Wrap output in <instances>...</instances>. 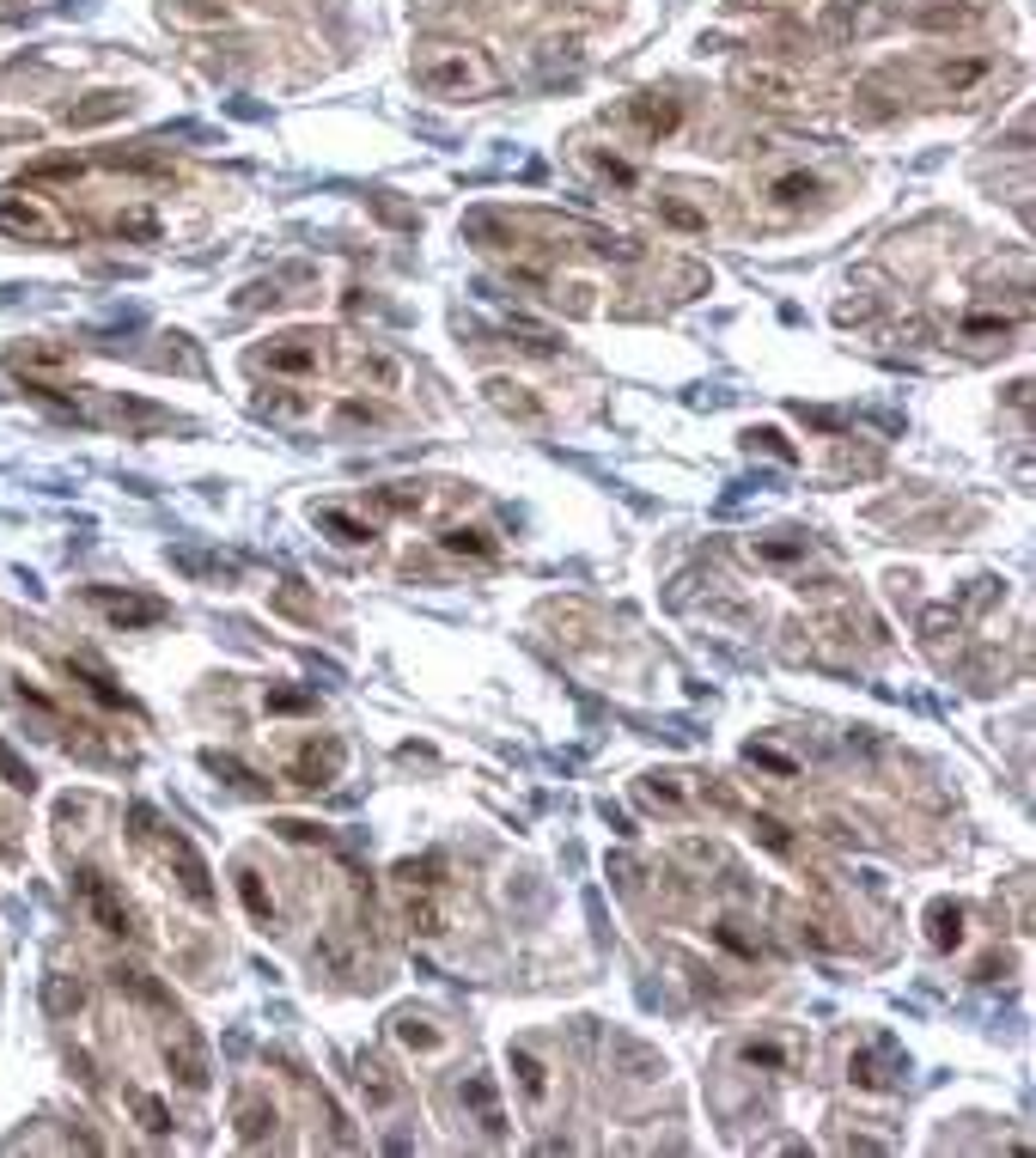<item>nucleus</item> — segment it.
I'll return each mask as SVG.
<instances>
[{"mask_svg": "<svg viewBox=\"0 0 1036 1158\" xmlns=\"http://www.w3.org/2000/svg\"><path fill=\"white\" fill-rule=\"evenodd\" d=\"M415 85L433 92V98H488L494 85H500V68H494L482 50H427L415 62Z\"/></svg>", "mask_w": 1036, "mask_h": 1158, "instance_id": "f257e3e1", "label": "nucleus"}, {"mask_svg": "<svg viewBox=\"0 0 1036 1158\" xmlns=\"http://www.w3.org/2000/svg\"><path fill=\"white\" fill-rule=\"evenodd\" d=\"M135 835H140V841H153L165 866H177V885H184V897H189V903H196V908H207V903H214V885H207V866H202V853L189 848V841H184L177 830H165V823H159L153 811H147V805H135Z\"/></svg>", "mask_w": 1036, "mask_h": 1158, "instance_id": "f03ea898", "label": "nucleus"}, {"mask_svg": "<svg viewBox=\"0 0 1036 1158\" xmlns=\"http://www.w3.org/2000/svg\"><path fill=\"white\" fill-rule=\"evenodd\" d=\"M263 366H269L274 378H311L323 366V336H311V329L274 336L269 348H263Z\"/></svg>", "mask_w": 1036, "mask_h": 1158, "instance_id": "7ed1b4c3", "label": "nucleus"}, {"mask_svg": "<svg viewBox=\"0 0 1036 1158\" xmlns=\"http://www.w3.org/2000/svg\"><path fill=\"white\" fill-rule=\"evenodd\" d=\"M73 890H80V903L92 908V920H98L104 933H135V915H129V903H122L117 890H110V878L104 872H73Z\"/></svg>", "mask_w": 1036, "mask_h": 1158, "instance_id": "20e7f679", "label": "nucleus"}, {"mask_svg": "<svg viewBox=\"0 0 1036 1158\" xmlns=\"http://www.w3.org/2000/svg\"><path fill=\"white\" fill-rule=\"evenodd\" d=\"M902 1074H909V1061L897 1055V1042H872V1049H853L848 1061V1079L860 1091H897Z\"/></svg>", "mask_w": 1036, "mask_h": 1158, "instance_id": "39448f33", "label": "nucleus"}, {"mask_svg": "<svg viewBox=\"0 0 1036 1158\" xmlns=\"http://www.w3.org/2000/svg\"><path fill=\"white\" fill-rule=\"evenodd\" d=\"M622 117H629V129L641 140H671L683 129V104L671 98V92H641V98H629Z\"/></svg>", "mask_w": 1036, "mask_h": 1158, "instance_id": "423d86ee", "label": "nucleus"}, {"mask_svg": "<svg viewBox=\"0 0 1036 1158\" xmlns=\"http://www.w3.org/2000/svg\"><path fill=\"white\" fill-rule=\"evenodd\" d=\"M738 92H750L756 104H805V80L793 68H775V62L738 68Z\"/></svg>", "mask_w": 1036, "mask_h": 1158, "instance_id": "0eeeda50", "label": "nucleus"}, {"mask_svg": "<svg viewBox=\"0 0 1036 1158\" xmlns=\"http://www.w3.org/2000/svg\"><path fill=\"white\" fill-rule=\"evenodd\" d=\"M165 1067L184 1091H207V1049L189 1037L177 1019H171V1031H165Z\"/></svg>", "mask_w": 1036, "mask_h": 1158, "instance_id": "6e6552de", "label": "nucleus"}, {"mask_svg": "<svg viewBox=\"0 0 1036 1158\" xmlns=\"http://www.w3.org/2000/svg\"><path fill=\"white\" fill-rule=\"evenodd\" d=\"M0 232H6V239H31V244H55L62 239V220H55L50 207L6 196V202H0Z\"/></svg>", "mask_w": 1036, "mask_h": 1158, "instance_id": "1a4fd4ad", "label": "nucleus"}, {"mask_svg": "<svg viewBox=\"0 0 1036 1158\" xmlns=\"http://www.w3.org/2000/svg\"><path fill=\"white\" fill-rule=\"evenodd\" d=\"M92 604L104 610L110 629H153L165 622V604L159 597H129V592H92Z\"/></svg>", "mask_w": 1036, "mask_h": 1158, "instance_id": "9d476101", "label": "nucleus"}, {"mask_svg": "<svg viewBox=\"0 0 1036 1158\" xmlns=\"http://www.w3.org/2000/svg\"><path fill=\"white\" fill-rule=\"evenodd\" d=\"M982 18H987L982 0H920V6H915L920 31H976Z\"/></svg>", "mask_w": 1036, "mask_h": 1158, "instance_id": "9b49d317", "label": "nucleus"}, {"mask_svg": "<svg viewBox=\"0 0 1036 1158\" xmlns=\"http://www.w3.org/2000/svg\"><path fill=\"white\" fill-rule=\"evenodd\" d=\"M463 1104H470V1116H476V1128L488 1141H507V1109H500V1091H494L488 1074L463 1079Z\"/></svg>", "mask_w": 1036, "mask_h": 1158, "instance_id": "f8f14e48", "label": "nucleus"}, {"mask_svg": "<svg viewBox=\"0 0 1036 1158\" xmlns=\"http://www.w3.org/2000/svg\"><path fill=\"white\" fill-rule=\"evenodd\" d=\"M512 1079H519V1091H525L530 1109H549V1098H555V1074H549V1061L537 1055V1049H512Z\"/></svg>", "mask_w": 1036, "mask_h": 1158, "instance_id": "ddd939ff", "label": "nucleus"}, {"mask_svg": "<svg viewBox=\"0 0 1036 1158\" xmlns=\"http://www.w3.org/2000/svg\"><path fill=\"white\" fill-rule=\"evenodd\" d=\"M763 196L781 207V214H798V207H811L817 196H823V177H817V171H781V177H768Z\"/></svg>", "mask_w": 1036, "mask_h": 1158, "instance_id": "4468645a", "label": "nucleus"}, {"mask_svg": "<svg viewBox=\"0 0 1036 1158\" xmlns=\"http://www.w3.org/2000/svg\"><path fill=\"white\" fill-rule=\"evenodd\" d=\"M354 1086H360V1098H366V1109H391L396 1098H403V1079L385 1067L378 1055H360V1067H354Z\"/></svg>", "mask_w": 1036, "mask_h": 1158, "instance_id": "2eb2a0df", "label": "nucleus"}, {"mask_svg": "<svg viewBox=\"0 0 1036 1158\" xmlns=\"http://www.w3.org/2000/svg\"><path fill=\"white\" fill-rule=\"evenodd\" d=\"M336 768H341V744H336V738H323V744L299 750L293 775H299V786H329V781H336Z\"/></svg>", "mask_w": 1036, "mask_h": 1158, "instance_id": "dca6fc26", "label": "nucleus"}, {"mask_svg": "<svg viewBox=\"0 0 1036 1158\" xmlns=\"http://www.w3.org/2000/svg\"><path fill=\"white\" fill-rule=\"evenodd\" d=\"M927 939H933V952H964V939H969L964 908H957V903H933V908H927Z\"/></svg>", "mask_w": 1036, "mask_h": 1158, "instance_id": "f3484780", "label": "nucleus"}, {"mask_svg": "<svg viewBox=\"0 0 1036 1158\" xmlns=\"http://www.w3.org/2000/svg\"><path fill=\"white\" fill-rule=\"evenodd\" d=\"M68 348H62V341H25V348H13V354H6V366H13V373H62V366H68Z\"/></svg>", "mask_w": 1036, "mask_h": 1158, "instance_id": "a211bd4d", "label": "nucleus"}, {"mask_svg": "<svg viewBox=\"0 0 1036 1158\" xmlns=\"http://www.w3.org/2000/svg\"><path fill=\"white\" fill-rule=\"evenodd\" d=\"M391 1037L403 1042V1049H415V1055H433V1049H440V1024L433 1019H421V1012H396L391 1019Z\"/></svg>", "mask_w": 1036, "mask_h": 1158, "instance_id": "6ab92c4d", "label": "nucleus"}, {"mask_svg": "<svg viewBox=\"0 0 1036 1158\" xmlns=\"http://www.w3.org/2000/svg\"><path fill=\"white\" fill-rule=\"evenodd\" d=\"M440 549H445V555H476V562H494V555H500V543H494L482 525H452V530H440Z\"/></svg>", "mask_w": 1036, "mask_h": 1158, "instance_id": "aec40b11", "label": "nucleus"}, {"mask_svg": "<svg viewBox=\"0 0 1036 1158\" xmlns=\"http://www.w3.org/2000/svg\"><path fill=\"white\" fill-rule=\"evenodd\" d=\"M239 903H244V915H251L256 927H274V920H281V908H274L269 885H263L251 866H239Z\"/></svg>", "mask_w": 1036, "mask_h": 1158, "instance_id": "412c9836", "label": "nucleus"}, {"mask_svg": "<svg viewBox=\"0 0 1036 1158\" xmlns=\"http://www.w3.org/2000/svg\"><path fill=\"white\" fill-rule=\"evenodd\" d=\"M122 110H129V98H122V92H92L85 104H73V110H68V129H98V122L122 117Z\"/></svg>", "mask_w": 1036, "mask_h": 1158, "instance_id": "4be33fe9", "label": "nucleus"}, {"mask_svg": "<svg viewBox=\"0 0 1036 1158\" xmlns=\"http://www.w3.org/2000/svg\"><path fill=\"white\" fill-rule=\"evenodd\" d=\"M408 933L415 939H440L445 933V908L433 903V890H415V897H408Z\"/></svg>", "mask_w": 1036, "mask_h": 1158, "instance_id": "5701e85b", "label": "nucleus"}, {"mask_svg": "<svg viewBox=\"0 0 1036 1158\" xmlns=\"http://www.w3.org/2000/svg\"><path fill=\"white\" fill-rule=\"evenodd\" d=\"M274 1134V1104H263V1098H244L239 1104V1141L244 1146H263Z\"/></svg>", "mask_w": 1036, "mask_h": 1158, "instance_id": "b1692460", "label": "nucleus"}, {"mask_svg": "<svg viewBox=\"0 0 1036 1158\" xmlns=\"http://www.w3.org/2000/svg\"><path fill=\"white\" fill-rule=\"evenodd\" d=\"M440 872H445L440 853H427V860H403V866H396V885H403V897H415V890H440Z\"/></svg>", "mask_w": 1036, "mask_h": 1158, "instance_id": "393cba45", "label": "nucleus"}, {"mask_svg": "<svg viewBox=\"0 0 1036 1158\" xmlns=\"http://www.w3.org/2000/svg\"><path fill=\"white\" fill-rule=\"evenodd\" d=\"M714 945H726V952L744 957V964H756V952H763V945H756V933H744V920H731V915L714 920Z\"/></svg>", "mask_w": 1036, "mask_h": 1158, "instance_id": "a878e982", "label": "nucleus"}, {"mask_svg": "<svg viewBox=\"0 0 1036 1158\" xmlns=\"http://www.w3.org/2000/svg\"><path fill=\"white\" fill-rule=\"evenodd\" d=\"M987 73H994V62H976V55H969V62H952V68L939 73V85H945L952 98H964V92H976Z\"/></svg>", "mask_w": 1036, "mask_h": 1158, "instance_id": "bb28decb", "label": "nucleus"}, {"mask_svg": "<svg viewBox=\"0 0 1036 1158\" xmlns=\"http://www.w3.org/2000/svg\"><path fill=\"white\" fill-rule=\"evenodd\" d=\"M256 409L269 415V421H306V415H311V396H306V391H269L263 403H256Z\"/></svg>", "mask_w": 1036, "mask_h": 1158, "instance_id": "cd10ccee", "label": "nucleus"}, {"mask_svg": "<svg viewBox=\"0 0 1036 1158\" xmlns=\"http://www.w3.org/2000/svg\"><path fill=\"white\" fill-rule=\"evenodd\" d=\"M80 982H73V975H50V982H43V1006H50L55 1019H68V1012H80Z\"/></svg>", "mask_w": 1036, "mask_h": 1158, "instance_id": "c85d7f7f", "label": "nucleus"}, {"mask_svg": "<svg viewBox=\"0 0 1036 1158\" xmlns=\"http://www.w3.org/2000/svg\"><path fill=\"white\" fill-rule=\"evenodd\" d=\"M318 525L336 537V543L360 549V543H373V525H360V519H348V512H318Z\"/></svg>", "mask_w": 1036, "mask_h": 1158, "instance_id": "c756f323", "label": "nucleus"}, {"mask_svg": "<svg viewBox=\"0 0 1036 1158\" xmlns=\"http://www.w3.org/2000/svg\"><path fill=\"white\" fill-rule=\"evenodd\" d=\"M659 214H664L671 226H677V232H708V207L683 202V196H664V202H659Z\"/></svg>", "mask_w": 1036, "mask_h": 1158, "instance_id": "7c9ffc66", "label": "nucleus"}, {"mask_svg": "<svg viewBox=\"0 0 1036 1158\" xmlns=\"http://www.w3.org/2000/svg\"><path fill=\"white\" fill-rule=\"evenodd\" d=\"M336 421H348V427H385V421H391V409H385V403H366V396H348V403L336 409Z\"/></svg>", "mask_w": 1036, "mask_h": 1158, "instance_id": "2f4dec72", "label": "nucleus"}, {"mask_svg": "<svg viewBox=\"0 0 1036 1158\" xmlns=\"http://www.w3.org/2000/svg\"><path fill=\"white\" fill-rule=\"evenodd\" d=\"M744 445H750V452H768L775 463H798V452L781 440V433H775V427H750V433H744Z\"/></svg>", "mask_w": 1036, "mask_h": 1158, "instance_id": "473e14b6", "label": "nucleus"}, {"mask_svg": "<svg viewBox=\"0 0 1036 1158\" xmlns=\"http://www.w3.org/2000/svg\"><path fill=\"white\" fill-rule=\"evenodd\" d=\"M756 555H763V562H775V567L805 562V537H756Z\"/></svg>", "mask_w": 1036, "mask_h": 1158, "instance_id": "72a5a7b5", "label": "nucleus"}, {"mask_svg": "<svg viewBox=\"0 0 1036 1158\" xmlns=\"http://www.w3.org/2000/svg\"><path fill=\"white\" fill-rule=\"evenodd\" d=\"M488 391H494V403H500V409H507V415H525V421H537V415H543V409H537V403H530V396H519V391H525V385H507V378H494Z\"/></svg>", "mask_w": 1036, "mask_h": 1158, "instance_id": "f704fd0d", "label": "nucleus"}, {"mask_svg": "<svg viewBox=\"0 0 1036 1158\" xmlns=\"http://www.w3.org/2000/svg\"><path fill=\"white\" fill-rule=\"evenodd\" d=\"M73 677H80L85 689H92V696L104 701V708H129V696H122V689H117L110 677H104V671H92V664H73Z\"/></svg>", "mask_w": 1036, "mask_h": 1158, "instance_id": "c9c22d12", "label": "nucleus"}, {"mask_svg": "<svg viewBox=\"0 0 1036 1158\" xmlns=\"http://www.w3.org/2000/svg\"><path fill=\"white\" fill-rule=\"evenodd\" d=\"M579 239L592 244L597 256H616V262H634V256H641L629 239H610V232H597V226H579Z\"/></svg>", "mask_w": 1036, "mask_h": 1158, "instance_id": "e433bc0d", "label": "nucleus"}, {"mask_svg": "<svg viewBox=\"0 0 1036 1158\" xmlns=\"http://www.w3.org/2000/svg\"><path fill=\"white\" fill-rule=\"evenodd\" d=\"M117 988H129L135 1000H147V1006H171L165 988H159V982H147V970H117Z\"/></svg>", "mask_w": 1036, "mask_h": 1158, "instance_id": "4c0bfd02", "label": "nucleus"}, {"mask_svg": "<svg viewBox=\"0 0 1036 1158\" xmlns=\"http://www.w3.org/2000/svg\"><path fill=\"white\" fill-rule=\"evenodd\" d=\"M738 1055H744V1067H768V1074H781V1067H786V1049H781V1042H744Z\"/></svg>", "mask_w": 1036, "mask_h": 1158, "instance_id": "58836bf2", "label": "nucleus"}, {"mask_svg": "<svg viewBox=\"0 0 1036 1158\" xmlns=\"http://www.w3.org/2000/svg\"><path fill=\"white\" fill-rule=\"evenodd\" d=\"M0 781L18 786V793H31V786H37V775H31L25 763H18V750H13V744H0Z\"/></svg>", "mask_w": 1036, "mask_h": 1158, "instance_id": "ea45409f", "label": "nucleus"}, {"mask_svg": "<svg viewBox=\"0 0 1036 1158\" xmlns=\"http://www.w3.org/2000/svg\"><path fill=\"white\" fill-rule=\"evenodd\" d=\"M1012 329V318H1000V311H976L964 324V341H987V336H1006Z\"/></svg>", "mask_w": 1036, "mask_h": 1158, "instance_id": "a19ab883", "label": "nucleus"}, {"mask_svg": "<svg viewBox=\"0 0 1036 1158\" xmlns=\"http://www.w3.org/2000/svg\"><path fill=\"white\" fill-rule=\"evenodd\" d=\"M750 830H756V841H763L768 853H793V835H786V823H775V818H750Z\"/></svg>", "mask_w": 1036, "mask_h": 1158, "instance_id": "79ce46f5", "label": "nucleus"}, {"mask_svg": "<svg viewBox=\"0 0 1036 1158\" xmlns=\"http://www.w3.org/2000/svg\"><path fill=\"white\" fill-rule=\"evenodd\" d=\"M135 1116H140L147 1134H171V1109L159 1104V1098H135Z\"/></svg>", "mask_w": 1036, "mask_h": 1158, "instance_id": "37998d69", "label": "nucleus"}, {"mask_svg": "<svg viewBox=\"0 0 1036 1158\" xmlns=\"http://www.w3.org/2000/svg\"><path fill=\"white\" fill-rule=\"evenodd\" d=\"M512 336H525L530 354H561V341L549 336V329H537V324H519V318H512Z\"/></svg>", "mask_w": 1036, "mask_h": 1158, "instance_id": "c03bdc74", "label": "nucleus"}, {"mask_svg": "<svg viewBox=\"0 0 1036 1158\" xmlns=\"http://www.w3.org/2000/svg\"><path fill=\"white\" fill-rule=\"evenodd\" d=\"M311 696L306 689H269V714H306Z\"/></svg>", "mask_w": 1036, "mask_h": 1158, "instance_id": "a18cd8bd", "label": "nucleus"}, {"mask_svg": "<svg viewBox=\"0 0 1036 1158\" xmlns=\"http://www.w3.org/2000/svg\"><path fill=\"white\" fill-rule=\"evenodd\" d=\"M117 232H122V239H153V232H159V220H153V214H122V220H117Z\"/></svg>", "mask_w": 1036, "mask_h": 1158, "instance_id": "49530a36", "label": "nucleus"}, {"mask_svg": "<svg viewBox=\"0 0 1036 1158\" xmlns=\"http://www.w3.org/2000/svg\"><path fill=\"white\" fill-rule=\"evenodd\" d=\"M646 799H659V805H683L677 775H659V781H646Z\"/></svg>", "mask_w": 1036, "mask_h": 1158, "instance_id": "de8ad7c7", "label": "nucleus"}, {"mask_svg": "<svg viewBox=\"0 0 1036 1158\" xmlns=\"http://www.w3.org/2000/svg\"><path fill=\"white\" fill-rule=\"evenodd\" d=\"M597 171H604V177H616V184H634V171L622 165V159H592Z\"/></svg>", "mask_w": 1036, "mask_h": 1158, "instance_id": "09e8293b", "label": "nucleus"}, {"mask_svg": "<svg viewBox=\"0 0 1036 1158\" xmlns=\"http://www.w3.org/2000/svg\"><path fill=\"white\" fill-rule=\"evenodd\" d=\"M0 140H37L31 122H0Z\"/></svg>", "mask_w": 1036, "mask_h": 1158, "instance_id": "8fccbe9b", "label": "nucleus"}, {"mask_svg": "<svg viewBox=\"0 0 1036 1158\" xmlns=\"http://www.w3.org/2000/svg\"><path fill=\"white\" fill-rule=\"evenodd\" d=\"M738 6H786V0H738Z\"/></svg>", "mask_w": 1036, "mask_h": 1158, "instance_id": "3c124183", "label": "nucleus"}]
</instances>
